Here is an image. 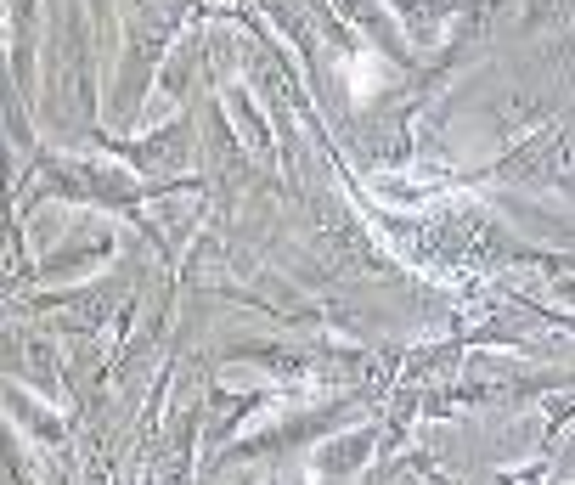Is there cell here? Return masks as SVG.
<instances>
[{
  "label": "cell",
  "instance_id": "6da1fadb",
  "mask_svg": "<svg viewBox=\"0 0 575 485\" xmlns=\"http://www.w3.org/2000/svg\"><path fill=\"white\" fill-rule=\"evenodd\" d=\"M344 74H350V91H356V96L384 91V68H378V57H350V63H344Z\"/></svg>",
  "mask_w": 575,
  "mask_h": 485
}]
</instances>
